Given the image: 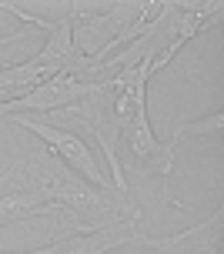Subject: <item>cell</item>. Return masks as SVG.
Returning <instances> with one entry per match:
<instances>
[{"instance_id": "obj_6", "label": "cell", "mask_w": 224, "mask_h": 254, "mask_svg": "<svg viewBox=\"0 0 224 254\" xmlns=\"http://www.w3.org/2000/svg\"><path fill=\"white\" fill-rule=\"evenodd\" d=\"M97 90V84H90V80H80L74 74H57L50 77L47 84H40L37 90H30L27 97L20 101H10V104H0V117H13L20 114V111H30V114H47V111H67V107H74L80 104L84 97H90Z\"/></svg>"}, {"instance_id": "obj_2", "label": "cell", "mask_w": 224, "mask_h": 254, "mask_svg": "<svg viewBox=\"0 0 224 254\" xmlns=\"http://www.w3.org/2000/svg\"><path fill=\"white\" fill-rule=\"evenodd\" d=\"M221 0H204V3H184V0H161L157 17L148 24V30L127 47V51L114 54L104 61V74L111 77L127 64L150 61V70H161L174 61V54L184 47L187 40H194L201 30L221 24Z\"/></svg>"}, {"instance_id": "obj_1", "label": "cell", "mask_w": 224, "mask_h": 254, "mask_svg": "<svg viewBox=\"0 0 224 254\" xmlns=\"http://www.w3.org/2000/svg\"><path fill=\"white\" fill-rule=\"evenodd\" d=\"M27 167L40 188L47 190V197L64 211V217L77 224V231H97L104 224L141 214V207L131 201V194H121L114 188H94L90 181L74 174L54 154H34V157H27Z\"/></svg>"}, {"instance_id": "obj_11", "label": "cell", "mask_w": 224, "mask_h": 254, "mask_svg": "<svg viewBox=\"0 0 224 254\" xmlns=\"http://www.w3.org/2000/svg\"><path fill=\"white\" fill-rule=\"evenodd\" d=\"M0 254H50V244L47 248H37V251H0Z\"/></svg>"}, {"instance_id": "obj_3", "label": "cell", "mask_w": 224, "mask_h": 254, "mask_svg": "<svg viewBox=\"0 0 224 254\" xmlns=\"http://www.w3.org/2000/svg\"><path fill=\"white\" fill-rule=\"evenodd\" d=\"M117 164L127 174H141V178H167L174 171L177 157L171 144H161L150 130L148 121V104H141L131 117V124L121 130L117 137Z\"/></svg>"}, {"instance_id": "obj_4", "label": "cell", "mask_w": 224, "mask_h": 254, "mask_svg": "<svg viewBox=\"0 0 224 254\" xmlns=\"http://www.w3.org/2000/svg\"><path fill=\"white\" fill-rule=\"evenodd\" d=\"M64 217V211L47 197V190L30 174L27 157H17L3 174H0V228L30 221V217Z\"/></svg>"}, {"instance_id": "obj_9", "label": "cell", "mask_w": 224, "mask_h": 254, "mask_svg": "<svg viewBox=\"0 0 224 254\" xmlns=\"http://www.w3.org/2000/svg\"><path fill=\"white\" fill-rule=\"evenodd\" d=\"M224 127V114L221 111H214L211 117H201V121H184V124L174 127V140H171V147H174L177 140L184 137H218Z\"/></svg>"}, {"instance_id": "obj_10", "label": "cell", "mask_w": 224, "mask_h": 254, "mask_svg": "<svg viewBox=\"0 0 224 254\" xmlns=\"http://www.w3.org/2000/svg\"><path fill=\"white\" fill-rule=\"evenodd\" d=\"M20 40H30V34H27V30H13V34H3V37H0V51H3V47H10V44H20ZM3 57H0V67H3Z\"/></svg>"}, {"instance_id": "obj_5", "label": "cell", "mask_w": 224, "mask_h": 254, "mask_svg": "<svg viewBox=\"0 0 224 254\" xmlns=\"http://www.w3.org/2000/svg\"><path fill=\"white\" fill-rule=\"evenodd\" d=\"M10 124L17 127H27L30 134H37L44 144H47V154H54L57 161H64V164L71 167L74 174H80L84 181H90L94 188H114L111 181H107V174L100 171L97 157H94V151H90L87 144H84V137H77L74 130H64V127H54L47 124V121H37V117H24V114H13Z\"/></svg>"}, {"instance_id": "obj_8", "label": "cell", "mask_w": 224, "mask_h": 254, "mask_svg": "<svg viewBox=\"0 0 224 254\" xmlns=\"http://www.w3.org/2000/svg\"><path fill=\"white\" fill-rule=\"evenodd\" d=\"M221 221L224 211L218 207L208 221H201V224L181 231V234H167V238H144L141 234L137 244L157 254H218L221 251Z\"/></svg>"}, {"instance_id": "obj_7", "label": "cell", "mask_w": 224, "mask_h": 254, "mask_svg": "<svg viewBox=\"0 0 224 254\" xmlns=\"http://www.w3.org/2000/svg\"><path fill=\"white\" fill-rule=\"evenodd\" d=\"M141 231H137V217L127 221H114L104 224L97 231H71L61 234L50 244V254H107L114 248H124V244H137Z\"/></svg>"}]
</instances>
